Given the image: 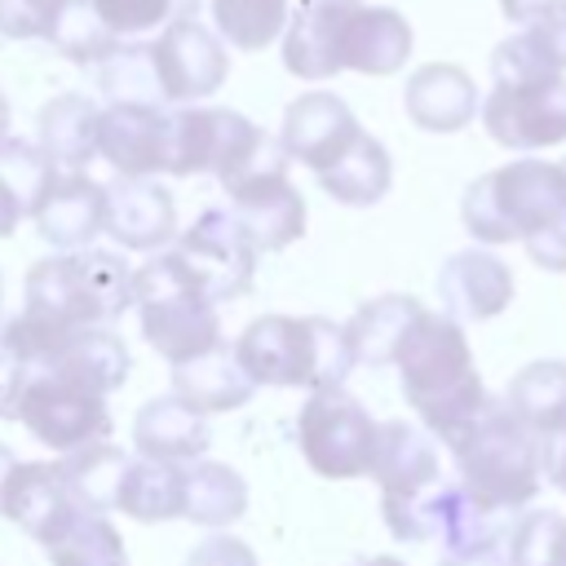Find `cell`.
Listing matches in <instances>:
<instances>
[{"label": "cell", "instance_id": "43", "mask_svg": "<svg viewBox=\"0 0 566 566\" xmlns=\"http://www.w3.org/2000/svg\"><path fill=\"white\" fill-rule=\"evenodd\" d=\"M553 4H562V0H500L504 18H509V22H517V27L535 22V18H539V13H548Z\"/></svg>", "mask_w": 566, "mask_h": 566}, {"label": "cell", "instance_id": "11", "mask_svg": "<svg viewBox=\"0 0 566 566\" xmlns=\"http://www.w3.org/2000/svg\"><path fill=\"white\" fill-rule=\"evenodd\" d=\"M172 252L181 256V265L190 270V279L199 283V292H203L212 305L243 296V292L252 287L256 256H261L226 208L199 212L195 226L181 230V239H177Z\"/></svg>", "mask_w": 566, "mask_h": 566}, {"label": "cell", "instance_id": "40", "mask_svg": "<svg viewBox=\"0 0 566 566\" xmlns=\"http://www.w3.org/2000/svg\"><path fill=\"white\" fill-rule=\"evenodd\" d=\"M181 566H261V562H256V553L243 539H234V535H208L203 544L190 548V557Z\"/></svg>", "mask_w": 566, "mask_h": 566}, {"label": "cell", "instance_id": "22", "mask_svg": "<svg viewBox=\"0 0 566 566\" xmlns=\"http://www.w3.org/2000/svg\"><path fill=\"white\" fill-rule=\"evenodd\" d=\"M124 252H164L177 234V203L159 181L106 186V230Z\"/></svg>", "mask_w": 566, "mask_h": 566}, {"label": "cell", "instance_id": "9", "mask_svg": "<svg viewBox=\"0 0 566 566\" xmlns=\"http://www.w3.org/2000/svg\"><path fill=\"white\" fill-rule=\"evenodd\" d=\"M376 438L380 420H371L367 407L345 389H314L296 411V442L318 478L345 482L371 473Z\"/></svg>", "mask_w": 566, "mask_h": 566}, {"label": "cell", "instance_id": "36", "mask_svg": "<svg viewBox=\"0 0 566 566\" xmlns=\"http://www.w3.org/2000/svg\"><path fill=\"white\" fill-rule=\"evenodd\" d=\"M97 88L111 97V106H164L150 66V44H119L97 66Z\"/></svg>", "mask_w": 566, "mask_h": 566}, {"label": "cell", "instance_id": "28", "mask_svg": "<svg viewBox=\"0 0 566 566\" xmlns=\"http://www.w3.org/2000/svg\"><path fill=\"white\" fill-rule=\"evenodd\" d=\"M318 177V186L336 199V203H345V208H371V203H380L385 195H389V186H394V164H389V150H385V142H376L367 128L323 168V172H314Z\"/></svg>", "mask_w": 566, "mask_h": 566}, {"label": "cell", "instance_id": "21", "mask_svg": "<svg viewBox=\"0 0 566 566\" xmlns=\"http://www.w3.org/2000/svg\"><path fill=\"white\" fill-rule=\"evenodd\" d=\"M402 111L424 133H460L478 115V84L455 62H424L407 75Z\"/></svg>", "mask_w": 566, "mask_h": 566}, {"label": "cell", "instance_id": "26", "mask_svg": "<svg viewBox=\"0 0 566 566\" xmlns=\"http://www.w3.org/2000/svg\"><path fill=\"white\" fill-rule=\"evenodd\" d=\"M172 394L186 407H195L199 416H212V411H239V407H248V398L256 394V385L243 376V367L234 363V349L221 340L208 354L172 367Z\"/></svg>", "mask_w": 566, "mask_h": 566}, {"label": "cell", "instance_id": "8", "mask_svg": "<svg viewBox=\"0 0 566 566\" xmlns=\"http://www.w3.org/2000/svg\"><path fill=\"white\" fill-rule=\"evenodd\" d=\"M0 416L18 420L35 442L53 447L57 455L111 442L106 398L62 376H22L0 385Z\"/></svg>", "mask_w": 566, "mask_h": 566}, {"label": "cell", "instance_id": "5", "mask_svg": "<svg viewBox=\"0 0 566 566\" xmlns=\"http://www.w3.org/2000/svg\"><path fill=\"white\" fill-rule=\"evenodd\" d=\"M27 310L66 327H115L133 310V270L119 252H53L27 270Z\"/></svg>", "mask_w": 566, "mask_h": 566}, {"label": "cell", "instance_id": "2", "mask_svg": "<svg viewBox=\"0 0 566 566\" xmlns=\"http://www.w3.org/2000/svg\"><path fill=\"white\" fill-rule=\"evenodd\" d=\"M230 349L256 389H345V376L354 371L345 327L314 314H261L239 332Z\"/></svg>", "mask_w": 566, "mask_h": 566}, {"label": "cell", "instance_id": "25", "mask_svg": "<svg viewBox=\"0 0 566 566\" xmlns=\"http://www.w3.org/2000/svg\"><path fill=\"white\" fill-rule=\"evenodd\" d=\"M97 124L102 106L84 93H57L40 111V150L53 159L57 172H84L97 155Z\"/></svg>", "mask_w": 566, "mask_h": 566}, {"label": "cell", "instance_id": "42", "mask_svg": "<svg viewBox=\"0 0 566 566\" xmlns=\"http://www.w3.org/2000/svg\"><path fill=\"white\" fill-rule=\"evenodd\" d=\"M544 478L566 491V433H557L553 442H544Z\"/></svg>", "mask_w": 566, "mask_h": 566}, {"label": "cell", "instance_id": "46", "mask_svg": "<svg viewBox=\"0 0 566 566\" xmlns=\"http://www.w3.org/2000/svg\"><path fill=\"white\" fill-rule=\"evenodd\" d=\"M9 137V102H4V93H0V142Z\"/></svg>", "mask_w": 566, "mask_h": 566}, {"label": "cell", "instance_id": "24", "mask_svg": "<svg viewBox=\"0 0 566 566\" xmlns=\"http://www.w3.org/2000/svg\"><path fill=\"white\" fill-rule=\"evenodd\" d=\"M566 75V0L526 22L517 35L500 40L491 53V84Z\"/></svg>", "mask_w": 566, "mask_h": 566}, {"label": "cell", "instance_id": "20", "mask_svg": "<svg viewBox=\"0 0 566 566\" xmlns=\"http://www.w3.org/2000/svg\"><path fill=\"white\" fill-rule=\"evenodd\" d=\"M31 217L35 234L57 252L93 248V239L106 230V186L88 172H57Z\"/></svg>", "mask_w": 566, "mask_h": 566}, {"label": "cell", "instance_id": "32", "mask_svg": "<svg viewBox=\"0 0 566 566\" xmlns=\"http://www.w3.org/2000/svg\"><path fill=\"white\" fill-rule=\"evenodd\" d=\"M49 566H128L124 535L106 513H80L57 539L44 544Z\"/></svg>", "mask_w": 566, "mask_h": 566}, {"label": "cell", "instance_id": "29", "mask_svg": "<svg viewBox=\"0 0 566 566\" xmlns=\"http://www.w3.org/2000/svg\"><path fill=\"white\" fill-rule=\"evenodd\" d=\"M424 314V305L416 296H376L367 305L354 310L345 327V340H349V354L354 363H367V367H389L411 332V323Z\"/></svg>", "mask_w": 566, "mask_h": 566}, {"label": "cell", "instance_id": "19", "mask_svg": "<svg viewBox=\"0 0 566 566\" xmlns=\"http://www.w3.org/2000/svg\"><path fill=\"white\" fill-rule=\"evenodd\" d=\"M97 155L124 181H150L168 164V111L164 106H106L97 124Z\"/></svg>", "mask_w": 566, "mask_h": 566}, {"label": "cell", "instance_id": "4", "mask_svg": "<svg viewBox=\"0 0 566 566\" xmlns=\"http://www.w3.org/2000/svg\"><path fill=\"white\" fill-rule=\"evenodd\" d=\"M464 230L478 243H526L539 230L566 221V177L548 159H513L478 181L460 199Z\"/></svg>", "mask_w": 566, "mask_h": 566}, {"label": "cell", "instance_id": "49", "mask_svg": "<svg viewBox=\"0 0 566 566\" xmlns=\"http://www.w3.org/2000/svg\"><path fill=\"white\" fill-rule=\"evenodd\" d=\"M0 301H4V279H0Z\"/></svg>", "mask_w": 566, "mask_h": 566}, {"label": "cell", "instance_id": "1", "mask_svg": "<svg viewBox=\"0 0 566 566\" xmlns=\"http://www.w3.org/2000/svg\"><path fill=\"white\" fill-rule=\"evenodd\" d=\"M394 367H398L407 407L420 416V429L429 438H438L442 447H451L491 407L478 358L469 349V336L447 314L424 310L411 323Z\"/></svg>", "mask_w": 566, "mask_h": 566}, {"label": "cell", "instance_id": "41", "mask_svg": "<svg viewBox=\"0 0 566 566\" xmlns=\"http://www.w3.org/2000/svg\"><path fill=\"white\" fill-rule=\"evenodd\" d=\"M526 256L539 265V270H553V274H566V221L539 230L535 239H526Z\"/></svg>", "mask_w": 566, "mask_h": 566}, {"label": "cell", "instance_id": "15", "mask_svg": "<svg viewBox=\"0 0 566 566\" xmlns=\"http://www.w3.org/2000/svg\"><path fill=\"white\" fill-rule=\"evenodd\" d=\"M411 22L389 4L340 0L336 18V66L358 75H394L407 66Z\"/></svg>", "mask_w": 566, "mask_h": 566}, {"label": "cell", "instance_id": "34", "mask_svg": "<svg viewBox=\"0 0 566 566\" xmlns=\"http://www.w3.org/2000/svg\"><path fill=\"white\" fill-rule=\"evenodd\" d=\"M57 464H62V473H66L84 513L115 509V491H119V478H124V464H128V455L115 442H97V447L57 455Z\"/></svg>", "mask_w": 566, "mask_h": 566}, {"label": "cell", "instance_id": "45", "mask_svg": "<svg viewBox=\"0 0 566 566\" xmlns=\"http://www.w3.org/2000/svg\"><path fill=\"white\" fill-rule=\"evenodd\" d=\"M349 566H407V562H398V557H389V553H376V557H358V562H349Z\"/></svg>", "mask_w": 566, "mask_h": 566}, {"label": "cell", "instance_id": "6", "mask_svg": "<svg viewBox=\"0 0 566 566\" xmlns=\"http://www.w3.org/2000/svg\"><path fill=\"white\" fill-rule=\"evenodd\" d=\"M133 310L142 318L146 345L159 358H168L172 367H181L226 340L217 305L199 292V283L190 279V270L181 265L177 252H150L133 270Z\"/></svg>", "mask_w": 566, "mask_h": 566}, {"label": "cell", "instance_id": "13", "mask_svg": "<svg viewBox=\"0 0 566 566\" xmlns=\"http://www.w3.org/2000/svg\"><path fill=\"white\" fill-rule=\"evenodd\" d=\"M230 217L248 234L256 252H283L305 234V199L287 177V159H274L256 168L252 177L234 181L230 190Z\"/></svg>", "mask_w": 566, "mask_h": 566}, {"label": "cell", "instance_id": "50", "mask_svg": "<svg viewBox=\"0 0 566 566\" xmlns=\"http://www.w3.org/2000/svg\"><path fill=\"white\" fill-rule=\"evenodd\" d=\"M562 177H566V159H562Z\"/></svg>", "mask_w": 566, "mask_h": 566}, {"label": "cell", "instance_id": "10", "mask_svg": "<svg viewBox=\"0 0 566 566\" xmlns=\"http://www.w3.org/2000/svg\"><path fill=\"white\" fill-rule=\"evenodd\" d=\"M478 111L482 128L504 150H548L566 142V75L491 84Z\"/></svg>", "mask_w": 566, "mask_h": 566}, {"label": "cell", "instance_id": "35", "mask_svg": "<svg viewBox=\"0 0 566 566\" xmlns=\"http://www.w3.org/2000/svg\"><path fill=\"white\" fill-rule=\"evenodd\" d=\"M44 40L66 62H75V66H102L119 49V40L102 27V18L93 13L88 0H62V9H57V18H53V27H49Z\"/></svg>", "mask_w": 566, "mask_h": 566}, {"label": "cell", "instance_id": "18", "mask_svg": "<svg viewBox=\"0 0 566 566\" xmlns=\"http://www.w3.org/2000/svg\"><path fill=\"white\" fill-rule=\"evenodd\" d=\"M371 478L380 482V513H394V509L411 504L416 495H424V491L442 478L438 442H433L420 424H407V420H380Z\"/></svg>", "mask_w": 566, "mask_h": 566}, {"label": "cell", "instance_id": "16", "mask_svg": "<svg viewBox=\"0 0 566 566\" xmlns=\"http://www.w3.org/2000/svg\"><path fill=\"white\" fill-rule=\"evenodd\" d=\"M358 133H363V124L354 119V111L336 93L314 88V93H301L296 102H287L283 128H279V150L287 155V164H305L310 172H323Z\"/></svg>", "mask_w": 566, "mask_h": 566}, {"label": "cell", "instance_id": "23", "mask_svg": "<svg viewBox=\"0 0 566 566\" xmlns=\"http://www.w3.org/2000/svg\"><path fill=\"white\" fill-rule=\"evenodd\" d=\"M133 447L142 460H164V464H195L212 447L208 416L186 407L177 394L150 398L137 420H133Z\"/></svg>", "mask_w": 566, "mask_h": 566}, {"label": "cell", "instance_id": "33", "mask_svg": "<svg viewBox=\"0 0 566 566\" xmlns=\"http://www.w3.org/2000/svg\"><path fill=\"white\" fill-rule=\"evenodd\" d=\"M287 13H292L287 0H212V31L221 44L239 53H256L274 35H283Z\"/></svg>", "mask_w": 566, "mask_h": 566}, {"label": "cell", "instance_id": "17", "mask_svg": "<svg viewBox=\"0 0 566 566\" xmlns=\"http://www.w3.org/2000/svg\"><path fill=\"white\" fill-rule=\"evenodd\" d=\"M517 283L513 270L486 248H460L438 270V301L451 323H482L509 310Z\"/></svg>", "mask_w": 566, "mask_h": 566}, {"label": "cell", "instance_id": "39", "mask_svg": "<svg viewBox=\"0 0 566 566\" xmlns=\"http://www.w3.org/2000/svg\"><path fill=\"white\" fill-rule=\"evenodd\" d=\"M0 177L9 181V190H13V195H18V203H22V212L31 217V212H35V203L44 199L49 181L57 177V168H53V159H49L35 142L4 137V142H0Z\"/></svg>", "mask_w": 566, "mask_h": 566}, {"label": "cell", "instance_id": "47", "mask_svg": "<svg viewBox=\"0 0 566 566\" xmlns=\"http://www.w3.org/2000/svg\"><path fill=\"white\" fill-rule=\"evenodd\" d=\"M9 469H13V451L0 442V482H4V473H9Z\"/></svg>", "mask_w": 566, "mask_h": 566}, {"label": "cell", "instance_id": "7", "mask_svg": "<svg viewBox=\"0 0 566 566\" xmlns=\"http://www.w3.org/2000/svg\"><path fill=\"white\" fill-rule=\"evenodd\" d=\"M283 159V150L230 106H177L168 111V177L212 172L226 190L256 168Z\"/></svg>", "mask_w": 566, "mask_h": 566}, {"label": "cell", "instance_id": "3", "mask_svg": "<svg viewBox=\"0 0 566 566\" xmlns=\"http://www.w3.org/2000/svg\"><path fill=\"white\" fill-rule=\"evenodd\" d=\"M447 451L455 460L460 486L491 513H517L544 486V438H535L495 402Z\"/></svg>", "mask_w": 566, "mask_h": 566}, {"label": "cell", "instance_id": "38", "mask_svg": "<svg viewBox=\"0 0 566 566\" xmlns=\"http://www.w3.org/2000/svg\"><path fill=\"white\" fill-rule=\"evenodd\" d=\"M88 4L119 44L133 40V35H146V31H164L168 22H181V18L199 13V0H88Z\"/></svg>", "mask_w": 566, "mask_h": 566}, {"label": "cell", "instance_id": "12", "mask_svg": "<svg viewBox=\"0 0 566 566\" xmlns=\"http://www.w3.org/2000/svg\"><path fill=\"white\" fill-rule=\"evenodd\" d=\"M150 66H155V84H159V102L168 106H186L199 97H212L226 75H230V53L217 40L212 27L181 18L168 22L159 31V40L150 44Z\"/></svg>", "mask_w": 566, "mask_h": 566}, {"label": "cell", "instance_id": "27", "mask_svg": "<svg viewBox=\"0 0 566 566\" xmlns=\"http://www.w3.org/2000/svg\"><path fill=\"white\" fill-rule=\"evenodd\" d=\"M504 411L544 442L566 433V358L526 363L504 389Z\"/></svg>", "mask_w": 566, "mask_h": 566}, {"label": "cell", "instance_id": "44", "mask_svg": "<svg viewBox=\"0 0 566 566\" xmlns=\"http://www.w3.org/2000/svg\"><path fill=\"white\" fill-rule=\"evenodd\" d=\"M22 217H27V212H22L18 195H13V190H9V181L0 177V239H4V234H13Z\"/></svg>", "mask_w": 566, "mask_h": 566}, {"label": "cell", "instance_id": "48", "mask_svg": "<svg viewBox=\"0 0 566 566\" xmlns=\"http://www.w3.org/2000/svg\"><path fill=\"white\" fill-rule=\"evenodd\" d=\"M562 548H566V517H562Z\"/></svg>", "mask_w": 566, "mask_h": 566}, {"label": "cell", "instance_id": "37", "mask_svg": "<svg viewBox=\"0 0 566 566\" xmlns=\"http://www.w3.org/2000/svg\"><path fill=\"white\" fill-rule=\"evenodd\" d=\"M504 566H566L562 548V513L531 509L504 531Z\"/></svg>", "mask_w": 566, "mask_h": 566}, {"label": "cell", "instance_id": "14", "mask_svg": "<svg viewBox=\"0 0 566 566\" xmlns=\"http://www.w3.org/2000/svg\"><path fill=\"white\" fill-rule=\"evenodd\" d=\"M0 513L44 548L84 509L57 460H13V469L0 482Z\"/></svg>", "mask_w": 566, "mask_h": 566}, {"label": "cell", "instance_id": "31", "mask_svg": "<svg viewBox=\"0 0 566 566\" xmlns=\"http://www.w3.org/2000/svg\"><path fill=\"white\" fill-rule=\"evenodd\" d=\"M243 513H248V482L239 478V469H230L221 460H195V464H186V504H181V517L217 531V526H230Z\"/></svg>", "mask_w": 566, "mask_h": 566}, {"label": "cell", "instance_id": "30", "mask_svg": "<svg viewBox=\"0 0 566 566\" xmlns=\"http://www.w3.org/2000/svg\"><path fill=\"white\" fill-rule=\"evenodd\" d=\"M186 504V464H164V460H128L115 509L128 513L133 522H172L181 517Z\"/></svg>", "mask_w": 566, "mask_h": 566}]
</instances>
